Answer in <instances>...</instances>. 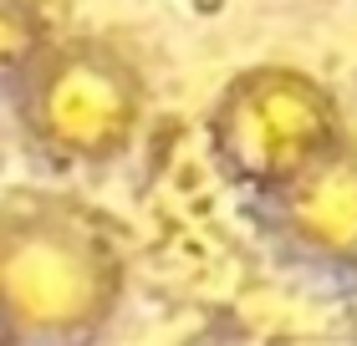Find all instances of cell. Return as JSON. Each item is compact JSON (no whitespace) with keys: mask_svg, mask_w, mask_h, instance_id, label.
I'll use <instances>...</instances> for the list:
<instances>
[{"mask_svg":"<svg viewBox=\"0 0 357 346\" xmlns=\"http://www.w3.org/2000/svg\"><path fill=\"white\" fill-rule=\"evenodd\" d=\"M133 255L123 224L77 194L21 189L0 209V310L15 346H92L118 321Z\"/></svg>","mask_w":357,"mask_h":346,"instance_id":"6da1fadb","label":"cell"},{"mask_svg":"<svg viewBox=\"0 0 357 346\" xmlns=\"http://www.w3.org/2000/svg\"><path fill=\"white\" fill-rule=\"evenodd\" d=\"M21 138L61 168H107L149 123V77L107 36H52L10 67Z\"/></svg>","mask_w":357,"mask_h":346,"instance_id":"7a4b0ae2","label":"cell"},{"mask_svg":"<svg viewBox=\"0 0 357 346\" xmlns=\"http://www.w3.org/2000/svg\"><path fill=\"white\" fill-rule=\"evenodd\" d=\"M204 143L235 189L271 199L347 143V118L321 77L291 61L240 67L204 112Z\"/></svg>","mask_w":357,"mask_h":346,"instance_id":"3957f363","label":"cell"},{"mask_svg":"<svg viewBox=\"0 0 357 346\" xmlns=\"http://www.w3.org/2000/svg\"><path fill=\"white\" fill-rule=\"evenodd\" d=\"M261 204H266L271 235L296 260H306L317 270L357 275V148L352 138Z\"/></svg>","mask_w":357,"mask_h":346,"instance_id":"277c9868","label":"cell"}]
</instances>
